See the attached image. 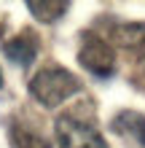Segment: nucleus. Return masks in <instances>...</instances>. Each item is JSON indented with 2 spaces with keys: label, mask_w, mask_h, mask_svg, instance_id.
I'll return each mask as SVG.
<instances>
[{
  "label": "nucleus",
  "mask_w": 145,
  "mask_h": 148,
  "mask_svg": "<svg viewBox=\"0 0 145 148\" xmlns=\"http://www.w3.org/2000/svg\"><path fill=\"white\" fill-rule=\"evenodd\" d=\"M78 89H81L78 78L70 70H65V67H46V70L35 73L30 81V94L38 102H43L46 108L62 105L65 100L78 94Z\"/></svg>",
  "instance_id": "nucleus-1"
},
{
  "label": "nucleus",
  "mask_w": 145,
  "mask_h": 148,
  "mask_svg": "<svg viewBox=\"0 0 145 148\" xmlns=\"http://www.w3.org/2000/svg\"><path fill=\"white\" fill-rule=\"evenodd\" d=\"M57 143L59 148H108L105 137L91 124H83L75 116L57 119Z\"/></svg>",
  "instance_id": "nucleus-2"
},
{
  "label": "nucleus",
  "mask_w": 145,
  "mask_h": 148,
  "mask_svg": "<svg viewBox=\"0 0 145 148\" xmlns=\"http://www.w3.org/2000/svg\"><path fill=\"white\" fill-rule=\"evenodd\" d=\"M78 62L86 67V70H91L94 75H110L116 70V54H113V49H110L105 40H99V38H89L81 46Z\"/></svg>",
  "instance_id": "nucleus-3"
},
{
  "label": "nucleus",
  "mask_w": 145,
  "mask_h": 148,
  "mask_svg": "<svg viewBox=\"0 0 145 148\" xmlns=\"http://www.w3.org/2000/svg\"><path fill=\"white\" fill-rule=\"evenodd\" d=\"M3 54L11 59V62H16L19 67H27V65H32V59L38 57V38L32 35L30 30H24L16 38L3 43Z\"/></svg>",
  "instance_id": "nucleus-4"
},
{
  "label": "nucleus",
  "mask_w": 145,
  "mask_h": 148,
  "mask_svg": "<svg viewBox=\"0 0 145 148\" xmlns=\"http://www.w3.org/2000/svg\"><path fill=\"white\" fill-rule=\"evenodd\" d=\"M27 8H30V14L35 16V19L51 24V22H57L70 5L67 3H57V0H35V3H27Z\"/></svg>",
  "instance_id": "nucleus-5"
},
{
  "label": "nucleus",
  "mask_w": 145,
  "mask_h": 148,
  "mask_svg": "<svg viewBox=\"0 0 145 148\" xmlns=\"http://www.w3.org/2000/svg\"><path fill=\"white\" fill-rule=\"evenodd\" d=\"M11 145L14 148H51V143L46 140V137L30 132V129H24L19 124L11 127Z\"/></svg>",
  "instance_id": "nucleus-6"
},
{
  "label": "nucleus",
  "mask_w": 145,
  "mask_h": 148,
  "mask_svg": "<svg viewBox=\"0 0 145 148\" xmlns=\"http://www.w3.org/2000/svg\"><path fill=\"white\" fill-rule=\"evenodd\" d=\"M116 35H118V40H121L124 46H137L145 54V24H126V27H118Z\"/></svg>",
  "instance_id": "nucleus-7"
},
{
  "label": "nucleus",
  "mask_w": 145,
  "mask_h": 148,
  "mask_svg": "<svg viewBox=\"0 0 145 148\" xmlns=\"http://www.w3.org/2000/svg\"><path fill=\"white\" fill-rule=\"evenodd\" d=\"M132 121H134V135H137V143L145 148V116H137V113H134Z\"/></svg>",
  "instance_id": "nucleus-8"
},
{
  "label": "nucleus",
  "mask_w": 145,
  "mask_h": 148,
  "mask_svg": "<svg viewBox=\"0 0 145 148\" xmlns=\"http://www.w3.org/2000/svg\"><path fill=\"white\" fill-rule=\"evenodd\" d=\"M0 89H3V70H0Z\"/></svg>",
  "instance_id": "nucleus-9"
}]
</instances>
